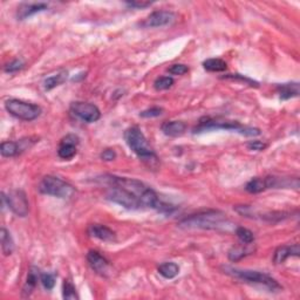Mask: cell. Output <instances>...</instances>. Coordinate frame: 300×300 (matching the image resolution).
<instances>
[{
    "instance_id": "6da1fadb",
    "label": "cell",
    "mask_w": 300,
    "mask_h": 300,
    "mask_svg": "<svg viewBox=\"0 0 300 300\" xmlns=\"http://www.w3.org/2000/svg\"><path fill=\"white\" fill-rule=\"evenodd\" d=\"M98 181L108 186L105 194L107 200L126 209L138 210L150 207L158 211L162 205L157 194L141 181L114 175H103L98 177Z\"/></svg>"
},
{
    "instance_id": "7a4b0ae2",
    "label": "cell",
    "mask_w": 300,
    "mask_h": 300,
    "mask_svg": "<svg viewBox=\"0 0 300 300\" xmlns=\"http://www.w3.org/2000/svg\"><path fill=\"white\" fill-rule=\"evenodd\" d=\"M179 225L186 229L215 230V231H230L235 224L230 222L225 213L218 210H206L190 215L180 220Z\"/></svg>"
},
{
    "instance_id": "3957f363",
    "label": "cell",
    "mask_w": 300,
    "mask_h": 300,
    "mask_svg": "<svg viewBox=\"0 0 300 300\" xmlns=\"http://www.w3.org/2000/svg\"><path fill=\"white\" fill-rule=\"evenodd\" d=\"M124 140H126L128 147L133 150V153L136 154V156L146 166L151 168V169H156L158 164H160V160H158L157 155L155 154L153 148L150 147L149 142H148V140L140 128H128L124 131Z\"/></svg>"
},
{
    "instance_id": "277c9868",
    "label": "cell",
    "mask_w": 300,
    "mask_h": 300,
    "mask_svg": "<svg viewBox=\"0 0 300 300\" xmlns=\"http://www.w3.org/2000/svg\"><path fill=\"white\" fill-rule=\"evenodd\" d=\"M229 130V131H235L244 136H259L260 135V129L258 128H252V127H246L242 126L238 122L233 121H220V120H215V118L211 117H203L200 118L199 124L194 128V134L197 133H204V131H210V130Z\"/></svg>"
},
{
    "instance_id": "5b68a950",
    "label": "cell",
    "mask_w": 300,
    "mask_h": 300,
    "mask_svg": "<svg viewBox=\"0 0 300 300\" xmlns=\"http://www.w3.org/2000/svg\"><path fill=\"white\" fill-rule=\"evenodd\" d=\"M224 272H225L226 275L233 277V278L249 283V284L262 285L265 289H268L270 292H277L279 291V290H282V286L279 285V283L277 282L275 278L266 275V273L253 271V270L231 268V266H225V268H224Z\"/></svg>"
},
{
    "instance_id": "8992f818",
    "label": "cell",
    "mask_w": 300,
    "mask_h": 300,
    "mask_svg": "<svg viewBox=\"0 0 300 300\" xmlns=\"http://www.w3.org/2000/svg\"><path fill=\"white\" fill-rule=\"evenodd\" d=\"M39 191L44 195L54 196L64 200L72 199L77 193V190L72 184L59 179L57 176H52V175H47L41 180L40 184H39Z\"/></svg>"
},
{
    "instance_id": "52a82bcc",
    "label": "cell",
    "mask_w": 300,
    "mask_h": 300,
    "mask_svg": "<svg viewBox=\"0 0 300 300\" xmlns=\"http://www.w3.org/2000/svg\"><path fill=\"white\" fill-rule=\"evenodd\" d=\"M5 108L12 116L22 121H33L41 114V108L38 104L18 100V99H11L6 101Z\"/></svg>"
},
{
    "instance_id": "ba28073f",
    "label": "cell",
    "mask_w": 300,
    "mask_h": 300,
    "mask_svg": "<svg viewBox=\"0 0 300 300\" xmlns=\"http://www.w3.org/2000/svg\"><path fill=\"white\" fill-rule=\"evenodd\" d=\"M1 202L2 205H5L6 203L8 209L18 217H26L28 215L29 204L27 196L20 189L11 190L7 195L1 193Z\"/></svg>"
},
{
    "instance_id": "9c48e42d",
    "label": "cell",
    "mask_w": 300,
    "mask_h": 300,
    "mask_svg": "<svg viewBox=\"0 0 300 300\" xmlns=\"http://www.w3.org/2000/svg\"><path fill=\"white\" fill-rule=\"evenodd\" d=\"M71 113L87 123H93L100 120L101 111L97 105L90 102H73L71 104Z\"/></svg>"
},
{
    "instance_id": "30bf717a",
    "label": "cell",
    "mask_w": 300,
    "mask_h": 300,
    "mask_svg": "<svg viewBox=\"0 0 300 300\" xmlns=\"http://www.w3.org/2000/svg\"><path fill=\"white\" fill-rule=\"evenodd\" d=\"M176 20V14L171 11H155L142 22L143 27H163Z\"/></svg>"
},
{
    "instance_id": "8fae6325",
    "label": "cell",
    "mask_w": 300,
    "mask_h": 300,
    "mask_svg": "<svg viewBox=\"0 0 300 300\" xmlns=\"http://www.w3.org/2000/svg\"><path fill=\"white\" fill-rule=\"evenodd\" d=\"M87 262L93 271L102 277H107L110 272V264L99 251L91 250L87 253Z\"/></svg>"
},
{
    "instance_id": "7c38bea8",
    "label": "cell",
    "mask_w": 300,
    "mask_h": 300,
    "mask_svg": "<svg viewBox=\"0 0 300 300\" xmlns=\"http://www.w3.org/2000/svg\"><path fill=\"white\" fill-rule=\"evenodd\" d=\"M79 137L74 134H68L62 138L60 146L58 149L59 157L62 160H72L78 151V144H79Z\"/></svg>"
},
{
    "instance_id": "4fadbf2b",
    "label": "cell",
    "mask_w": 300,
    "mask_h": 300,
    "mask_svg": "<svg viewBox=\"0 0 300 300\" xmlns=\"http://www.w3.org/2000/svg\"><path fill=\"white\" fill-rule=\"evenodd\" d=\"M47 9L48 6L44 2H25L16 9V18H18V20H25L29 16L37 14V13L45 12Z\"/></svg>"
},
{
    "instance_id": "5bb4252c",
    "label": "cell",
    "mask_w": 300,
    "mask_h": 300,
    "mask_svg": "<svg viewBox=\"0 0 300 300\" xmlns=\"http://www.w3.org/2000/svg\"><path fill=\"white\" fill-rule=\"evenodd\" d=\"M88 233L94 238H98L105 243H113L116 240V235L113 230L108 226L101 225V224H92L88 227Z\"/></svg>"
},
{
    "instance_id": "9a60e30c",
    "label": "cell",
    "mask_w": 300,
    "mask_h": 300,
    "mask_svg": "<svg viewBox=\"0 0 300 300\" xmlns=\"http://www.w3.org/2000/svg\"><path fill=\"white\" fill-rule=\"evenodd\" d=\"M300 253V249L298 244H295V245H283L279 246L278 249L275 251V255H273V263L275 264H283L285 262L289 257H299Z\"/></svg>"
},
{
    "instance_id": "2e32d148",
    "label": "cell",
    "mask_w": 300,
    "mask_h": 300,
    "mask_svg": "<svg viewBox=\"0 0 300 300\" xmlns=\"http://www.w3.org/2000/svg\"><path fill=\"white\" fill-rule=\"evenodd\" d=\"M161 129L167 136L179 137L186 133L187 124L183 121H166L161 126Z\"/></svg>"
},
{
    "instance_id": "e0dca14e",
    "label": "cell",
    "mask_w": 300,
    "mask_h": 300,
    "mask_svg": "<svg viewBox=\"0 0 300 300\" xmlns=\"http://www.w3.org/2000/svg\"><path fill=\"white\" fill-rule=\"evenodd\" d=\"M40 273L39 272V270L37 268H34V266H32L31 269H29V271L27 273V278H26L25 285L24 288H22L21 295L24 298H27L32 295V292L34 291L35 286H37L38 282L40 280Z\"/></svg>"
},
{
    "instance_id": "ac0fdd59",
    "label": "cell",
    "mask_w": 300,
    "mask_h": 300,
    "mask_svg": "<svg viewBox=\"0 0 300 300\" xmlns=\"http://www.w3.org/2000/svg\"><path fill=\"white\" fill-rule=\"evenodd\" d=\"M279 98L282 100H289V99L297 98L299 95V84L298 82H289V84L278 85L277 87Z\"/></svg>"
},
{
    "instance_id": "d6986e66",
    "label": "cell",
    "mask_w": 300,
    "mask_h": 300,
    "mask_svg": "<svg viewBox=\"0 0 300 300\" xmlns=\"http://www.w3.org/2000/svg\"><path fill=\"white\" fill-rule=\"evenodd\" d=\"M158 273L166 279H173L175 277L179 276L180 266L174 262H166L161 264L157 269Z\"/></svg>"
},
{
    "instance_id": "ffe728a7",
    "label": "cell",
    "mask_w": 300,
    "mask_h": 300,
    "mask_svg": "<svg viewBox=\"0 0 300 300\" xmlns=\"http://www.w3.org/2000/svg\"><path fill=\"white\" fill-rule=\"evenodd\" d=\"M67 78H68V72L61 71L55 75H52V77L45 79L44 81L45 91H52L53 88L62 85L64 82H66V80H67Z\"/></svg>"
},
{
    "instance_id": "44dd1931",
    "label": "cell",
    "mask_w": 300,
    "mask_h": 300,
    "mask_svg": "<svg viewBox=\"0 0 300 300\" xmlns=\"http://www.w3.org/2000/svg\"><path fill=\"white\" fill-rule=\"evenodd\" d=\"M0 239H1V250L5 256L12 255L14 251V242H13L11 233H9L5 227H1L0 230Z\"/></svg>"
},
{
    "instance_id": "7402d4cb",
    "label": "cell",
    "mask_w": 300,
    "mask_h": 300,
    "mask_svg": "<svg viewBox=\"0 0 300 300\" xmlns=\"http://www.w3.org/2000/svg\"><path fill=\"white\" fill-rule=\"evenodd\" d=\"M203 67L205 71L207 72H213V73H217V72H224L227 68V64L222 59L218 58H213V59H207L203 62Z\"/></svg>"
},
{
    "instance_id": "603a6c76",
    "label": "cell",
    "mask_w": 300,
    "mask_h": 300,
    "mask_svg": "<svg viewBox=\"0 0 300 300\" xmlns=\"http://www.w3.org/2000/svg\"><path fill=\"white\" fill-rule=\"evenodd\" d=\"M0 153H1V155L4 157L16 156V155L21 153L19 142H12V141L2 142L1 146H0Z\"/></svg>"
},
{
    "instance_id": "cb8c5ba5",
    "label": "cell",
    "mask_w": 300,
    "mask_h": 300,
    "mask_svg": "<svg viewBox=\"0 0 300 300\" xmlns=\"http://www.w3.org/2000/svg\"><path fill=\"white\" fill-rule=\"evenodd\" d=\"M245 189L250 194H259L262 191L266 190L265 179L264 177H255L250 182L246 184Z\"/></svg>"
},
{
    "instance_id": "d4e9b609",
    "label": "cell",
    "mask_w": 300,
    "mask_h": 300,
    "mask_svg": "<svg viewBox=\"0 0 300 300\" xmlns=\"http://www.w3.org/2000/svg\"><path fill=\"white\" fill-rule=\"evenodd\" d=\"M236 236L238 237V239L242 242L243 244H245V245H250V244H252L255 242V236H253V232L250 231L249 229H246V227L243 226H237L236 230Z\"/></svg>"
},
{
    "instance_id": "484cf974",
    "label": "cell",
    "mask_w": 300,
    "mask_h": 300,
    "mask_svg": "<svg viewBox=\"0 0 300 300\" xmlns=\"http://www.w3.org/2000/svg\"><path fill=\"white\" fill-rule=\"evenodd\" d=\"M62 297H64V299L68 300L79 299L77 289H75V286L69 280H65L64 285H62Z\"/></svg>"
},
{
    "instance_id": "4316f807",
    "label": "cell",
    "mask_w": 300,
    "mask_h": 300,
    "mask_svg": "<svg viewBox=\"0 0 300 300\" xmlns=\"http://www.w3.org/2000/svg\"><path fill=\"white\" fill-rule=\"evenodd\" d=\"M250 251H248L246 249H244L243 246H236V248H232L229 251V259L231 260V262H238L242 258H244L246 255H248Z\"/></svg>"
},
{
    "instance_id": "83f0119b",
    "label": "cell",
    "mask_w": 300,
    "mask_h": 300,
    "mask_svg": "<svg viewBox=\"0 0 300 300\" xmlns=\"http://www.w3.org/2000/svg\"><path fill=\"white\" fill-rule=\"evenodd\" d=\"M174 85V79L170 77H161L158 78L156 81H155V88H156L157 91H166L169 90L171 86Z\"/></svg>"
},
{
    "instance_id": "f1b7e54d",
    "label": "cell",
    "mask_w": 300,
    "mask_h": 300,
    "mask_svg": "<svg viewBox=\"0 0 300 300\" xmlns=\"http://www.w3.org/2000/svg\"><path fill=\"white\" fill-rule=\"evenodd\" d=\"M40 283L46 290L51 291L55 285V275H52V273H40Z\"/></svg>"
},
{
    "instance_id": "f546056e",
    "label": "cell",
    "mask_w": 300,
    "mask_h": 300,
    "mask_svg": "<svg viewBox=\"0 0 300 300\" xmlns=\"http://www.w3.org/2000/svg\"><path fill=\"white\" fill-rule=\"evenodd\" d=\"M163 109L160 107H153L149 108V109H146L143 111H141L140 116L144 117V118H151V117H157L160 116V115H162Z\"/></svg>"
},
{
    "instance_id": "4dcf8cb0",
    "label": "cell",
    "mask_w": 300,
    "mask_h": 300,
    "mask_svg": "<svg viewBox=\"0 0 300 300\" xmlns=\"http://www.w3.org/2000/svg\"><path fill=\"white\" fill-rule=\"evenodd\" d=\"M24 67V62L21 60H18V59H15V60H13L12 62H9L4 67V71L6 73H15V72L20 71V69Z\"/></svg>"
},
{
    "instance_id": "1f68e13d",
    "label": "cell",
    "mask_w": 300,
    "mask_h": 300,
    "mask_svg": "<svg viewBox=\"0 0 300 300\" xmlns=\"http://www.w3.org/2000/svg\"><path fill=\"white\" fill-rule=\"evenodd\" d=\"M224 78H225V79H231V80H239V81H242V82H245V84H248L250 86H256V87H258V82L253 81L252 79L246 78V77H244V75H240V74H227Z\"/></svg>"
},
{
    "instance_id": "d6a6232c",
    "label": "cell",
    "mask_w": 300,
    "mask_h": 300,
    "mask_svg": "<svg viewBox=\"0 0 300 300\" xmlns=\"http://www.w3.org/2000/svg\"><path fill=\"white\" fill-rule=\"evenodd\" d=\"M168 72L173 75H184L189 72V68H188L186 65L176 64V65L171 66V67L168 69Z\"/></svg>"
},
{
    "instance_id": "836d02e7",
    "label": "cell",
    "mask_w": 300,
    "mask_h": 300,
    "mask_svg": "<svg viewBox=\"0 0 300 300\" xmlns=\"http://www.w3.org/2000/svg\"><path fill=\"white\" fill-rule=\"evenodd\" d=\"M101 158L105 162H110V161H114L116 158V153H115L114 149H105L101 153Z\"/></svg>"
},
{
    "instance_id": "e575fe53",
    "label": "cell",
    "mask_w": 300,
    "mask_h": 300,
    "mask_svg": "<svg viewBox=\"0 0 300 300\" xmlns=\"http://www.w3.org/2000/svg\"><path fill=\"white\" fill-rule=\"evenodd\" d=\"M268 147V144L262 142V141H251V142L248 143V148L250 150H257V151H262Z\"/></svg>"
},
{
    "instance_id": "d590c367",
    "label": "cell",
    "mask_w": 300,
    "mask_h": 300,
    "mask_svg": "<svg viewBox=\"0 0 300 300\" xmlns=\"http://www.w3.org/2000/svg\"><path fill=\"white\" fill-rule=\"evenodd\" d=\"M128 6L130 7H135V8H144L148 7V6L151 5V2H146V1H129L127 2Z\"/></svg>"
}]
</instances>
